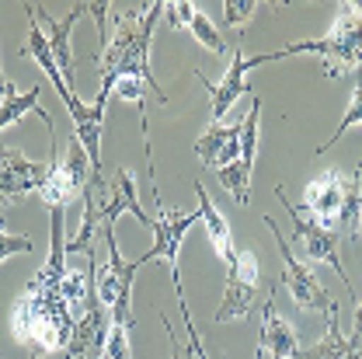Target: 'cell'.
Here are the masks:
<instances>
[{
  "instance_id": "obj_1",
  "label": "cell",
  "mask_w": 362,
  "mask_h": 359,
  "mask_svg": "<svg viewBox=\"0 0 362 359\" xmlns=\"http://www.w3.org/2000/svg\"><path fill=\"white\" fill-rule=\"evenodd\" d=\"M49 255H45L42 269L35 272V279L25 286L21 300L11 311V331L18 342L32 346V356H45V353H66L70 335L77 317L70 311L66 297H63V275L70 269V255H66V237L63 227L66 217L63 210H49Z\"/></svg>"
},
{
  "instance_id": "obj_2",
  "label": "cell",
  "mask_w": 362,
  "mask_h": 359,
  "mask_svg": "<svg viewBox=\"0 0 362 359\" xmlns=\"http://www.w3.org/2000/svg\"><path fill=\"white\" fill-rule=\"evenodd\" d=\"M282 56H320L324 59V77H341V74H359L362 70V4H338L334 25L327 28L324 39H303L289 42L275 52H265V63Z\"/></svg>"
},
{
  "instance_id": "obj_3",
  "label": "cell",
  "mask_w": 362,
  "mask_h": 359,
  "mask_svg": "<svg viewBox=\"0 0 362 359\" xmlns=\"http://www.w3.org/2000/svg\"><path fill=\"white\" fill-rule=\"evenodd\" d=\"M25 11H28L25 56H28V59H35V63L42 67L45 77L52 81L56 94L63 98V105H66V108H70V115H74V136H77V139H81V147L88 150V161H90V168H94V175H101V119H105V108H98V105H84V101L77 98V91L66 88V81H63V74H59V67H56V59H52V52H49V39H45V32L39 28L35 4H28Z\"/></svg>"
},
{
  "instance_id": "obj_4",
  "label": "cell",
  "mask_w": 362,
  "mask_h": 359,
  "mask_svg": "<svg viewBox=\"0 0 362 359\" xmlns=\"http://www.w3.org/2000/svg\"><path fill=\"white\" fill-rule=\"evenodd\" d=\"M307 220H314L324 230H356L362 217V164L349 175H341L338 168L317 175L314 181H307L303 188V210Z\"/></svg>"
},
{
  "instance_id": "obj_5",
  "label": "cell",
  "mask_w": 362,
  "mask_h": 359,
  "mask_svg": "<svg viewBox=\"0 0 362 359\" xmlns=\"http://www.w3.org/2000/svg\"><path fill=\"white\" fill-rule=\"evenodd\" d=\"M105 234V244H108V262L98 269V258H90L94 266V290H98V300L108 307L112 324H122V328H133V279L139 272V258L126 262L119 255V241H115V230L101 227Z\"/></svg>"
},
{
  "instance_id": "obj_6",
  "label": "cell",
  "mask_w": 362,
  "mask_h": 359,
  "mask_svg": "<svg viewBox=\"0 0 362 359\" xmlns=\"http://www.w3.org/2000/svg\"><path fill=\"white\" fill-rule=\"evenodd\" d=\"M90 175H94V168H90L88 150L81 147L77 136H70L66 154H59L56 150V139H52V157L45 164V185H42V192H39V199H42L49 210H63L74 195H84Z\"/></svg>"
},
{
  "instance_id": "obj_7",
  "label": "cell",
  "mask_w": 362,
  "mask_h": 359,
  "mask_svg": "<svg viewBox=\"0 0 362 359\" xmlns=\"http://www.w3.org/2000/svg\"><path fill=\"white\" fill-rule=\"evenodd\" d=\"M265 227H269L272 234H275V244H279V255H282V262H286V272H282V286H289V293H293V300L303 307V311H324L327 314H338V304L331 300V293L324 290V283L317 279V272L307 266V262H300L296 255H293V248H289V241L279 234V227L272 217H265Z\"/></svg>"
},
{
  "instance_id": "obj_8",
  "label": "cell",
  "mask_w": 362,
  "mask_h": 359,
  "mask_svg": "<svg viewBox=\"0 0 362 359\" xmlns=\"http://www.w3.org/2000/svg\"><path fill=\"white\" fill-rule=\"evenodd\" d=\"M255 290H258V258H255V251H237V258L226 266L223 304L216 307L213 321L226 324V321L247 317L251 304H255Z\"/></svg>"
},
{
  "instance_id": "obj_9",
  "label": "cell",
  "mask_w": 362,
  "mask_h": 359,
  "mask_svg": "<svg viewBox=\"0 0 362 359\" xmlns=\"http://www.w3.org/2000/svg\"><path fill=\"white\" fill-rule=\"evenodd\" d=\"M244 39H237V49H233V56H230V67H226L223 81H209L202 70H195V77L206 84V91H209V112H213V126H220L226 119V112L237 105V98L247 91V84H244V77H247V70L251 67H262L265 63V52L262 56H255V59H247L244 56Z\"/></svg>"
},
{
  "instance_id": "obj_10",
  "label": "cell",
  "mask_w": 362,
  "mask_h": 359,
  "mask_svg": "<svg viewBox=\"0 0 362 359\" xmlns=\"http://www.w3.org/2000/svg\"><path fill=\"white\" fill-rule=\"evenodd\" d=\"M275 199L286 206V213H289V220H293V234H296V241L303 244L307 258H310V262H324V266H331V269H334L341 279H345V283H349V272H345V266L338 262V237H341V234L324 230V227H317L314 220H307L300 210H293L282 188H275Z\"/></svg>"
},
{
  "instance_id": "obj_11",
  "label": "cell",
  "mask_w": 362,
  "mask_h": 359,
  "mask_svg": "<svg viewBox=\"0 0 362 359\" xmlns=\"http://www.w3.org/2000/svg\"><path fill=\"white\" fill-rule=\"evenodd\" d=\"M202 217H199V210H192V213H178V210H168V206H160L157 210V220L150 224L153 230V248L139 258V262H150V258H160L168 269L175 272L178 269V251H181V237L192 230V227L199 224Z\"/></svg>"
},
{
  "instance_id": "obj_12",
  "label": "cell",
  "mask_w": 362,
  "mask_h": 359,
  "mask_svg": "<svg viewBox=\"0 0 362 359\" xmlns=\"http://www.w3.org/2000/svg\"><path fill=\"white\" fill-rule=\"evenodd\" d=\"M45 185V164L32 161L21 147H0V195H39Z\"/></svg>"
},
{
  "instance_id": "obj_13",
  "label": "cell",
  "mask_w": 362,
  "mask_h": 359,
  "mask_svg": "<svg viewBox=\"0 0 362 359\" xmlns=\"http://www.w3.org/2000/svg\"><path fill=\"white\" fill-rule=\"evenodd\" d=\"M108 331H112V314H108V307L101 300H94L88 307V314L77 317V324H74L66 359H101Z\"/></svg>"
},
{
  "instance_id": "obj_14",
  "label": "cell",
  "mask_w": 362,
  "mask_h": 359,
  "mask_svg": "<svg viewBox=\"0 0 362 359\" xmlns=\"http://www.w3.org/2000/svg\"><path fill=\"white\" fill-rule=\"evenodd\" d=\"M84 11H88V4H77V7H70V14H66L63 21H56V18H49L45 11L35 7L39 28L45 32V39H49V52H52V59H56V67H59L66 88H74V49H70V35H74V25L81 21Z\"/></svg>"
},
{
  "instance_id": "obj_15",
  "label": "cell",
  "mask_w": 362,
  "mask_h": 359,
  "mask_svg": "<svg viewBox=\"0 0 362 359\" xmlns=\"http://www.w3.org/2000/svg\"><path fill=\"white\" fill-rule=\"evenodd\" d=\"M195 154L206 168H226L233 161H240V122H220L209 126V133H202L195 139Z\"/></svg>"
},
{
  "instance_id": "obj_16",
  "label": "cell",
  "mask_w": 362,
  "mask_h": 359,
  "mask_svg": "<svg viewBox=\"0 0 362 359\" xmlns=\"http://www.w3.org/2000/svg\"><path fill=\"white\" fill-rule=\"evenodd\" d=\"M258 349L265 353L269 349L272 359H296L303 353V346H300V338H296V331L279 317L275 311V293L265 297V314H262V335H258Z\"/></svg>"
},
{
  "instance_id": "obj_17",
  "label": "cell",
  "mask_w": 362,
  "mask_h": 359,
  "mask_svg": "<svg viewBox=\"0 0 362 359\" xmlns=\"http://www.w3.org/2000/svg\"><path fill=\"white\" fill-rule=\"evenodd\" d=\"M122 213H133L136 220L143 227H150L153 220L139 210V195H136V175L129 171V168H119L115 171V178H112V185H108V203H105V224L108 230H115V220L122 217Z\"/></svg>"
},
{
  "instance_id": "obj_18",
  "label": "cell",
  "mask_w": 362,
  "mask_h": 359,
  "mask_svg": "<svg viewBox=\"0 0 362 359\" xmlns=\"http://www.w3.org/2000/svg\"><path fill=\"white\" fill-rule=\"evenodd\" d=\"M195 199H199V217H202V224H206V234H209V248L223 258L226 266L237 258V248H233V230L226 224V217L220 213V206L209 199V192H206V185L202 181H195Z\"/></svg>"
},
{
  "instance_id": "obj_19",
  "label": "cell",
  "mask_w": 362,
  "mask_h": 359,
  "mask_svg": "<svg viewBox=\"0 0 362 359\" xmlns=\"http://www.w3.org/2000/svg\"><path fill=\"white\" fill-rule=\"evenodd\" d=\"M39 91H42L39 84H35V88H28V91H14V84H11V88L0 94V133H4L7 126L21 122L28 112H35V115H42L49 136H56V133H52V115H49L42 105H39Z\"/></svg>"
},
{
  "instance_id": "obj_20",
  "label": "cell",
  "mask_w": 362,
  "mask_h": 359,
  "mask_svg": "<svg viewBox=\"0 0 362 359\" xmlns=\"http://www.w3.org/2000/svg\"><path fill=\"white\" fill-rule=\"evenodd\" d=\"M296 359H359L352 353V346H349V338L341 335V324H338V314H327V331H324V338L310 346V349H303Z\"/></svg>"
},
{
  "instance_id": "obj_21",
  "label": "cell",
  "mask_w": 362,
  "mask_h": 359,
  "mask_svg": "<svg viewBox=\"0 0 362 359\" xmlns=\"http://www.w3.org/2000/svg\"><path fill=\"white\" fill-rule=\"evenodd\" d=\"M262 101L255 98L247 115L240 119V168L255 175V157H258V139H262Z\"/></svg>"
},
{
  "instance_id": "obj_22",
  "label": "cell",
  "mask_w": 362,
  "mask_h": 359,
  "mask_svg": "<svg viewBox=\"0 0 362 359\" xmlns=\"http://www.w3.org/2000/svg\"><path fill=\"white\" fill-rule=\"evenodd\" d=\"M352 126H362V77L356 81V88H352V98H349V108H345V115H341L338 130H334V133H331L327 139H324V143H320V147H317V154H327V150H331V147H334V143H338L341 136H345L349 130H352Z\"/></svg>"
},
{
  "instance_id": "obj_23",
  "label": "cell",
  "mask_w": 362,
  "mask_h": 359,
  "mask_svg": "<svg viewBox=\"0 0 362 359\" xmlns=\"http://www.w3.org/2000/svg\"><path fill=\"white\" fill-rule=\"evenodd\" d=\"M216 178H220V185L237 199V206H247V199H251V171H244L240 161H233V164L220 168Z\"/></svg>"
},
{
  "instance_id": "obj_24",
  "label": "cell",
  "mask_w": 362,
  "mask_h": 359,
  "mask_svg": "<svg viewBox=\"0 0 362 359\" xmlns=\"http://www.w3.org/2000/svg\"><path fill=\"white\" fill-rule=\"evenodd\" d=\"M188 32H192V35L199 39V45H202V49H209L213 56H223V52H226V42L220 39V32H216V25L209 21V14L195 11V18H192Z\"/></svg>"
},
{
  "instance_id": "obj_25",
  "label": "cell",
  "mask_w": 362,
  "mask_h": 359,
  "mask_svg": "<svg viewBox=\"0 0 362 359\" xmlns=\"http://www.w3.org/2000/svg\"><path fill=\"white\" fill-rule=\"evenodd\" d=\"M258 11H262V4H258V0H223V21L237 32V39L244 35L247 21H251Z\"/></svg>"
},
{
  "instance_id": "obj_26",
  "label": "cell",
  "mask_w": 362,
  "mask_h": 359,
  "mask_svg": "<svg viewBox=\"0 0 362 359\" xmlns=\"http://www.w3.org/2000/svg\"><path fill=\"white\" fill-rule=\"evenodd\" d=\"M101 359H133L129 356V328H122V324H112V331H108V342H105V353Z\"/></svg>"
},
{
  "instance_id": "obj_27",
  "label": "cell",
  "mask_w": 362,
  "mask_h": 359,
  "mask_svg": "<svg viewBox=\"0 0 362 359\" xmlns=\"http://www.w3.org/2000/svg\"><path fill=\"white\" fill-rule=\"evenodd\" d=\"M35 244H32V237H25V234H11L7 224H4V217H0V262L7 258V255H18V251H32Z\"/></svg>"
},
{
  "instance_id": "obj_28",
  "label": "cell",
  "mask_w": 362,
  "mask_h": 359,
  "mask_svg": "<svg viewBox=\"0 0 362 359\" xmlns=\"http://www.w3.org/2000/svg\"><path fill=\"white\" fill-rule=\"evenodd\" d=\"M195 4L192 0H171V4H164V14H168V21H171V28H188L192 25V18H195Z\"/></svg>"
},
{
  "instance_id": "obj_29",
  "label": "cell",
  "mask_w": 362,
  "mask_h": 359,
  "mask_svg": "<svg viewBox=\"0 0 362 359\" xmlns=\"http://www.w3.org/2000/svg\"><path fill=\"white\" fill-rule=\"evenodd\" d=\"M178 304H181V317H185V328H188V346H192V353L195 359H206V349H202V338H199V331H195V324H192V317H188V304H185V297L178 293ZM255 359H262V349L255 353Z\"/></svg>"
},
{
  "instance_id": "obj_30",
  "label": "cell",
  "mask_w": 362,
  "mask_h": 359,
  "mask_svg": "<svg viewBox=\"0 0 362 359\" xmlns=\"http://www.w3.org/2000/svg\"><path fill=\"white\" fill-rule=\"evenodd\" d=\"M160 317H164V331H168V338H171V359H195L192 346H181V338L175 335V328H171L168 314H160Z\"/></svg>"
},
{
  "instance_id": "obj_31",
  "label": "cell",
  "mask_w": 362,
  "mask_h": 359,
  "mask_svg": "<svg viewBox=\"0 0 362 359\" xmlns=\"http://www.w3.org/2000/svg\"><path fill=\"white\" fill-rule=\"evenodd\" d=\"M349 346H352V353H356V356H362V304L356 307V324H352Z\"/></svg>"
},
{
  "instance_id": "obj_32",
  "label": "cell",
  "mask_w": 362,
  "mask_h": 359,
  "mask_svg": "<svg viewBox=\"0 0 362 359\" xmlns=\"http://www.w3.org/2000/svg\"><path fill=\"white\" fill-rule=\"evenodd\" d=\"M7 88H11V84H7V77H4V67H0V94H4Z\"/></svg>"
},
{
  "instance_id": "obj_33",
  "label": "cell",
  "mask_w": 362,
  "mask_h": 359,
  "mask_svg": "<svg viewBox=\"0 0 362 359\" xmlns=\"http://www.w3.org/2000/svg\"><path fill=\"white\" fill-rule=\"evenodd\" d=\"M359 230H362V217H359Z\"/></svg>"
}]
</instances>
